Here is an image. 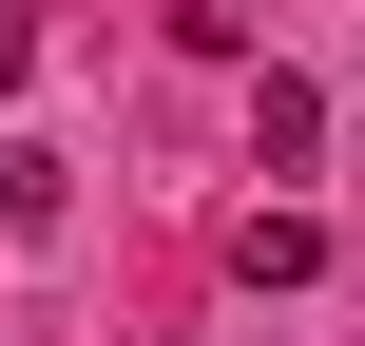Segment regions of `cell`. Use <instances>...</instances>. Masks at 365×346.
Returning a JSON list of instances; mask_svg holds the SVG:
<instances>
[{
  "label": "cell",
  "instance_id": "2",
  "mask_svg": "<svg viewBox=\"0 0 365 346\" xmlns=\"http://www.w3.org/2000/svg\"><path fill=\"white\" fill-rule=\"evenodd\" d=\"M308 135H327V96H308V77H250V154H269V173H289V154H308Z\"/></svg>",
  "mask_w": 365,
  "mask_h": 346
},
{
  "label": "cell",
  "instance_id": "4",
  "mask_svg": "<svg viewBox=\"0 0 365 346\" xmlns=\"http://www.w3.org/2000/svg\"><path fill=\"white\" fill-rule=\"evenodd\" d=\"M19 58H38V19H19V0H0V77H19Z\"/></svg>",
  "mask_w": 365,
  "mask_h": 346
},
{
  "label": "cell",
  "instance_id": "1",
  "mask_svg": "<svg viewBox=\"0 0 365 346\" xmlns=\"http://www.w3.org/2000/svg\"><path fill=\"white\" fill-rule=\"evenodd\" d=\"M308 270H327V231H308V212H231V289H250V308H269V289H308Z\"/></svg>",
  "mask_w": 365,
  "mask_h": 346
},
{
  "label": "cell",
  "instance_id": "3",
  "mask_svg": "<svg viewBox=\"0 0 365 346\" xmlns=\"http://www.w3.org/2000/svg\"><path fill=\"white\" fill-rule=\"evenodd\" d=\"M0 231H58V154H19V135H0Z\"/></svg>",
  "mask_w": 365,
  "mask_h": 346
}]
</instances>
